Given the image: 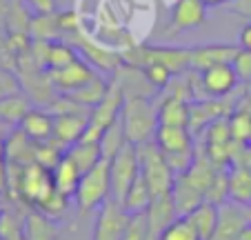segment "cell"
Wrapping results in <instances>:
<instances>
[{
	"label": "cell",
	"mask_w": 251,
	"mask_h": 240,
	"mask_svg": "<svg viewBox=\"0 0 251 240\" xmlns=\"http://www.w3.org/2000/svg\"><path fill=\"white\" fill-rule=\"evenodd\" d=\"M233 147H236V140L231 138V129H229L227 118H220V120H216L213 125H209L204 129V140L200 149L204 151V156L218 169H227L231 165Z\"/></svg>",
	"instance_id": "cell-7"
},
{
	"label": "cell",
	"mask_w": 251,
	"mask_h": 240,
	"mask_svg": "<svg viewBox=\"0 0 251 240\" xmlns=\"http://www.w3.org/2000/svg\"><path fill=\"white\" fill-rule=\"evenodd\" d=\"M7 174H9V191H14L25 205L33 209H40L56 193L53 171L40 162L25 167L7 165Z\"/></svg>",
	"instance_id": "cell-1"
},
{
	"label": "cell",
	"mask_w": 251,
	"mask_h": 240,
	"mask_svg": "<svg viewBox=\"0 0 251 240\" xmlns=\"http://www.w3.org/2000/svg\"><path fill=\"white\" fill-rule=\"evenodd\" d=\"M229 200L242 207L251 203V169L229 167Z\"/></svg>",
	"instance_id": "cell-21"
},
{
	"label": "cell",
	"mask_w": 251,
	"mask_h": 240,
	"mask_svg": "<svg viewBox=\"0 0 251 240\" xmlns=\"http://www.w3.org/2000/svg\"><path fill=\"white\" fill-rule=\"evenodd\" d=\"M140 176V158L138 147L127 142L114 158L109 160V178H111V200L123 205L129 189Z\"/></svg>",
	"instance_id": "cell-5"
},
{
	"label": "cell",
	"mask_w": 251,
	"mask_h": 240,
	"mask_svg": "<svg viewBox=\"0 0 251 240\" xmlns=\"http://www.w3.org/2000/svg\"><path fill=\"white\" fill-rule=\"evenodd\" d=\"M9 189V174H7V165H0V193Z\"/></svg>",
	"instance_id": "cell-35"
},
{
	"label": "cell",
	"mask_w": 251,
	"mask_h": 240,
	"mask_svg": "<svg viewBox=\"0 0 251 240\" xmlns=\"http://www.w3.org/2000/svg\"><path fill=\"white\" fill-rule=\"evenodd\" d=\"M209 7H220V5H227V2H231V0H204Z\"/></svg>",
	"instance_id": "cell-39"
},
{
	"label": "cell",
	"mask_w": 251,
	"mask_h": 240,
	"mask_svg": "<svg viewBox=\"0 0 251 240\" xmlns=\"http://www.w3.org/2000/svg\"><path fill=\"white\" fill-rule=\"evenodd\" d=\"M240 47L238 45H225V43H211V45H198L191 47V71H202L216 62H233Z\"/></svg>",
	"instance_id": "cell-14"
},
{
	"label": "cell",
	"mask_w": 251,
	"mask_h": 240,
	"mask_svg": "<svg viewBox=\"0 0 251 240\" xmlns=\"http://www.w3.org/2000/svg\"><path fill=\"white\" fill-rule=\"evenodd\" d=\"M153 140L162 149V154H180V151L196 149L194 133H191L189 127H167V125H160Z\"/></svg>",
	"instance_id": "cell-18"
},
{
	"label": "cell",
	"mask_w": 251,
	"mask_h": 240,
	"mask_svg": "<svg viewBox=\"0 0 251 240\" xmlns=\"http://www.w3.org/2000/svg\"><path fill=\"white\" fill-rule=\"evenodd\" d=\"M53 185H56V191L62 193L67 198H74L76 196V189L80 185V178H82V171L78 169V165L69 156H62L60 162L53 167Z\"/></svg>",
	"instance_id": "cell-19"
},
{
	"label": "cell",
	"mask_w": 251,
	"mask_h": 240,
	"mask_svg": "<svg viewBox=\"0 0 251 240\" xmlns=\"http://www.w3.org/2000/svg\"><path fill=\"white\" fill-rule=\"evenodd\" d=\"M238 47H240L242 52L251 53V20H247L240 27V31H238Z\"/></svg>",
	"instance_id": "cell-32"
},
{
	"label": "cell",
	"mask_w": 251,
	"mask_h": 240,
	"mask_svg": "<svg viewBox=\"0 0 251 240\" xmlns=\"http://www.w3.org/2000/svg\"><path fill=\"white\" fill-rule=\"evenodd\" d=\"M47 74H49V80H51L53 89L60 96H69V94H74V91L82 89L85 85H89L96 76H100L98 71L87 60H82V58L74 60L71 65L62 67V69L47 71Z\"/></svg>",
	"instance_id": "cell-10"
},
{
	"label": "cell",
	"mask_w": 251,
	"mask_h": 240,
	"mask_svg": "<svg viewBox=\"0 0 251 240\" xmlns=\"http://www.w3.org/2000/svg\"><path fill=\"white\" fill-rule=\"evenodd\" d=\"M67 156H69L74 162L78 165V169L85 174V171H89L91 167H96L102 160V151H100V142H74L71 147H67L65 151Z\"/></svg>",
	"instance_id": "cell-22"
},
{
	"label": "cell",
	"mask_w": 251,
	"mask_h": 240,
	"mask_svg": "<svg viewBox=\"0 0 251 240\" xmlns=\"http://www.w3.org/2000/svg\"><path fill=\"white\" fill-rule=\"evenodd\" d=\"M191 120V103L178 96L162 94L158 103V123L167 127H189Z\"/></svg>",
	"instance_id": "cell-16"
},
{
	"label": "cell",
	"mask_w": 251,
	"mask_h": 240,
	"mask_svg": "<svg viewBox=\"0 0 251 240\" xmlns=\"http://www.w3.org/2000/svg\"><path fill=\"white\" fill-rule=\"evenodd\" d=\"M23 238L25 240H56L58 238L56 222L49 220L40 212L29 213L23 227Z\"/></svg>",
	"instance_id": "cell-23"
},
{
	"label": "cell",
	"mask_w": 251,
	"mask_h": 240,
	"mask_svg": "<svg viewBox=\"0 0 251 240\" xmlns=\"http://www.w3.org/2000/svg\"><path fill=\"white\" fill-rule=\"evenodd\" d=\"M209 5L204 0H176L169 9V25H167V33L176 36V33H185L189 29H196L207 20Z\"/></svg>",
	"instance_id": "cell-11"
},
{
	"label": "cell",
	"mask_w": 251,
	"mask_h": 240,
	"mask_svg": "<svg viewBox=\"0 0 251 240\" xmlns=\"http://www.w3.org/2000/svg\"><path fill=\"white\" fill-rule=\"evenodd\" d=\"M249 209H251V203H249Z\"/></svg>",
	"instance_id": "cell-40"
},
{
	"label": "cell",
	"mask_w": 251,
	"mask_h": 240,
	"mask_svg": "<svg viewBox=\"0 0 251 240\" xmlns=\"http://www.w3.org/2000/svg\"><path fill=\"white\" fill-rule=\"evenodd\" d=\"M123 107H125V91H123V87H120L118 78L111 76L104 98L91 109L89 127L96 129V132H100V133H104V129L109 127V125H114L120 118Z\"/></svg>",
	"instance_id": "cell-9"
},
{
	"label": "cell",
	"mask_w": 251,
	"mask_h": 240,
	"mask_svg": "<svg viewBox=\"0 0 251 240\" xmlns=\"http://www.w3.org/2000/svg\"><path fill=\"white\" fill-rule=\"evenodd\" d=\"M238 240H251V220L245 225V229H242V234H240Z\"/></svg>",
	"instance_id": "cell-37"
},
{
	"label": "cell",
	"mask_w": 251,
	"mask_h": 240,
	"mask_svg": "<svg viewBox=\"0 0 251 240\" xmlns=\"http://www.w3.org/2000/svg\"><path fill=\"white\" fill-rule=\"evenodd\" d=\"M125 145H127V136H125L123 120L118 118L114 125H109V127L104 129L102 138H100V151H102V158L111 160Z\"/></svg>",
	"instance_id": "cell-25"
},
{
	"label": "cell",
	"mask_w": 251,
	"mask_h": 240,
	"mask_svg": "<svg viewBox=\"0 0 251 240\" xmlns=\"http://www.w3.org/2000/svg\"><path fill=\"white\" fill-rule=\"evenodd\" d=\"M204 200L218 205V207H223L225 203H229V167L227 169H218V174H216V178H213L211 187L207 189Z\"/></svg>",
	"instance_id": "cell-27"
},
{
	"label": "cell",
	"mask_w": 251,
	"mask_h": 240,
	"mask_svg": "<svg viewBox=\"0 0 251 240\" xmlns=\"http://www.w3.org/2000/svg\"><path fill=\"white\" fill-rule=\"evenodd\" d=\"M171 200H174L176 213L187 216L191 209H196L204 200V193L200 189H196L185 176H178L174 183V189H171Z\"/></svg>",
	"instance_id": "cell-20"
},
{
	"label": "cell",
	"mask_w": 251,
	"mask_h": 240,
	"mask_svg": "<svg viewBox=\"0 0 251 240\" xmlns=\"http://www.w3.org/2000/svg\"><path fill=\"white\" fill-rule=\"evenodd\" d=\"M198 78L204 98H227L240 87V76H238L233 62H216V65L198 71Z\"/></svg>",
	"instance_id": "cell-6"
},
{
	"label": "cell",
	"mask_w": 251,
	"mask_h": 240,
	"mask_svg": "<svg viewBox=\"0 0 251 240\" xmlns=\"http://www.w3.org/2000/svg\"><path fill=\"white\" fill-rule=\"evenodd\" d=\"M229 9H231L233 14L242 16V18L251 20V0H231V2H229Z\"/></svg>",
	"instance_id": "cell-34"
},
{
	"label": "cell",
	"mask_w": 251,
	"mask_h": 240,
	"mask_svg": "<svg viewBox=\"0 0 251 240\" xmlns=\"http://www.w3.org/2000/svg\"><path fill=\"white\" fill-rule=\"evenodd\" d=\"M153 196H151V189H149L147 180L142 178V174L138 176V180L133 183V187L129 189L127 198L123 200V207L127 213H131V216H138V213H145L149 209V205H151Z\"/></svg>",
	"instance_id": "cell-24"
},
{
	"label": "cell",
	"mask_w": 251,
	"mask_h": 240,
	"mask_svg": "<svg viewBox=\"0 0 251 240\" xmlns=\"http://www.w3.org/2000/svg\"><path fill=\"white\" fill-rule=\"evenodd\" d=\"M25 5H29L36 14H49L56 9V0H25Z\"/></svg>",
	"instance_id": "cell-33"
},
{
	"label": "cell",
	"mask_w": 251,
	"mask_h": 240,
	"mask_svg": "<svg viewBox=\"0 0 251 240\" xmlns=\"http://www.w3.org/2000/svg\"><path fill=\"white\" fill-rule=\"evenodd\" d=\"M233 67H236L238 76H240V80H245V82H249L251 80V53L247 52H238V56L233 58Z\"/></svg>",
	"instance_id": "cell-31"
},
{
	"label": "cell",
	"mask_w": 251,
	"mask_h": 240,
	"mask_svg": "<svg viewBox=\"0 0 251 240\" xmlns=\"http://www.w3.org/2000/svg\"><path fill=\"white\" fill-rule=\"evenodd\" d=\"M123 240H149V225H147V212L131 216L129 229Z\"/></svg>",
	"instance_id": "cell-30"
},
{
	"label": "cell",
	"mask_w": 251,
	"mask_h": 240,
	"mask_svg": "<svg viewBox=\"0 0 251 240\" xmlns=\"http://www.w3.org/2000/svg\"><path fill=\"white\" fill-rule=\"evenodd\" d=\"M107 200H111V178H109V160H100L96 167L85 171L80 185L76 189L74 203H76L78 216H89L98 212Z\"/></svg>",
	"instance_id": "cell-3"
},
{
	"label": "cell",
	"mask_w": 251,
	"mask_h": 240,
	"mask_svg": "<svg viewBox=\"0 0 251 240\" xmlns=\"http://www.w3.org/2000/svg\"><path fill=\"white\" fill-rule=\"evenodd\" d=\"M29 109H31L29 107V98H25V96L18 94V96H11V98H5L0 100V120L16 129Z\"/></svg>",
	"instance_id": "cell-26"
},
{
	"label": "cell",
	"mask_w": 251,
	"mask_h": 240,
	"mask_svg": "<svg viewBox=\"0 0 251 240\" xmlns=\"http://www.w3.org/2000/svg\"><path fill=\"white\" fill-rule=\"evenodd\" d=\"M89 116L91 113H58V116H53L51 140L67 151V147L78 142L80 136L85 133L87 125H89Z\"/></svg>",
	"instance_id": "cell-12"
},
{
	"label": "cell",
	"mask_w": 251,
	"mask_h": 240,
	"mask_svg": "<svg viewBox=\"0 0 251 240\" xmlns=\"http://www.w3.org/2000/svg\"><path fill=\"white\" fill-rule=\"evenodd\" d=\"M185 218L191 222V227L196 229L200 240H213L216 229H218V220H220V207L209 203V200H202V203L196 209H191Z\"/></svg>",
	"instance_id": "cell-17"
},
{
	"label": "cell",
	"mask_w": 251,
	"mask_h": 240,
	"mask_svg": "<svg viewBox=\"0 0 251 240\" xmlns=\"http://www.w3.org/2000/svg\"><path fill=\"white\" fill-rule=\"evenodd\" d=\"M158 240H200L196 229L191 227V222L185 216H178L165 231L160 234Z\"/></svg>",
	"instance_id": "cell-28"
},
{
	"label": "cell",
	"mask_w": 251,
	"mask_h": 240,
	"mask_svg": "<svg viewBox=\"0 0 251 240\" xmlns=\"http://www.w3.org/2000/svg\"><path fill=\"white\" fill-rule=\"evenodd\" d=\"M249 220H251L249 207H242V205H236L229 200V203H225L220 207V220L213 240H238Z\"/></svg>",
	"instance_id": "cell-13"
},
{
	"label": "cell",
	"mask_w": 251,
	"mask_h": 240,
	"mask_svg": "<svg viewBox=\"0 0 251 240\" xmlns=\"http://www.w3.org/2000/svg\"><path fill=\"white\" fill-rule=\"evenodd\" d=\"M138 158H140V174L147 180L153 198L169 196L176 183V174L167 165V158L156 140H149L145 145H138Z\"/></svg>",
	"instance_id": "cell-4"
},
{
	"label": "cell",
	"mask_w": 251,
	"mask_h": 240,
	"mask_svg": "<svg viewBox=\"0 0 251 240\" xmlns=\"http://www.w3.org/2000/svg\"><path fill=\"white\" fill-rule=\"evenodd\" d=\"M18 129L33 142H47L53 138V113L47 109H29L23 116Z\"/></svg>",
	"instance_id": "cell-15"
},
{
	"label": "cell",
	"mask_w": 251,
	"mask_h": 240,
	"mask_svg": "<svg viewBox=\"0 0 251 240\" xmlns=\"http://www.w3.org/2000/svg\"><path fill=\"white\" fill-rule=\"evenodd\" d=\"M120 120H123L127 142L136 147L145 145V142L153 140L158 127H160L158 103H153V98H125Z\"/></svg>",
	"instance_id": "cell-2"
},
{
	"label": "cell",
	"mask_w": 251,
	"mask_h": 240,
	"mask_svg": "<svg viewBox=\"0 0 251 240\" xmlns=\"http://www.w3.org/2000/svg\"><path fill=\"white\" fill-rule=\"evenodd\" d=\"M20 94V78L11 69L0 65V100Z\"/></svg>",
	"instance_id": "cell-29"
},
{
	"label": "cell",
	"mask_w": 251,
	"mask_h": 240,
	"mask_svg": "<svg viewBox=\"0 0 251 240\" xmlns=\"http://www.w3.org/2000/svg\"><path fill=\"white\" fill-rule=\"evenodd\" d=\"M7 138L0 136V165H5V160H7Z\"/></svg>",
	"instance_id": "cell-36"
},
{
	"label": "cell",
	"mask_w": 251,
	"mask_h": 240,
	"mask_svg": "<svg viewBox=\"0 0 251 240\" xmlns=\"http://www.w3.org/2000/svg\"><path fill=\"white\" fill-rule=\"evenodd\" d=\"M242 98L251 100V80H249V82H245V85H242Z\"/></svg>",
	"instance_id": "cell-38"
},
{
	"label": "cell",
	"mask_w": 251,
	"mask_h": 240,
	"mask_svg": "<svg viewBox=\"0 0 251 240\" xmlns=\"http://www.w3.org/2000/svg\"><path fill=\"white\" fill-rule=\"evenodd\" d=\"M131 222V213L125 212V207L116 200H107L96 212L94 231L91 240H123Z\"/></svg>",
	"instance_id": "cell-8"
}]
</instances>
